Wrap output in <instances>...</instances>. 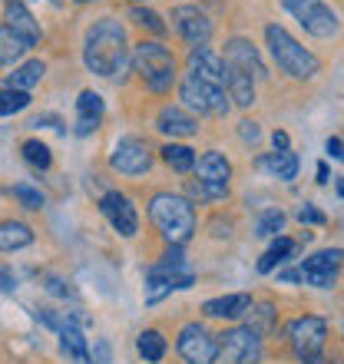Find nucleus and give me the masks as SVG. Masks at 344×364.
Here are the masks:
<instances>
[{"instance_id":"obj_35","label":"nucleus","mask_w":344,"mask_h":364,"mask_svg":"<svg viewBox=\"0 0 344 364\" xmlns=\"http://www.w3.org/2000/svg\"><path fill=\"white\" fill-rule=\"evenodd\" d=\"M281 229H285V212L281 209H265L255 222V232L262 235V239H278Z\"/></svg>"},{"instance_id":"obj_32","label":"nucleus","mask_w":344,"mask_h":364,"mask_svg":"<svg viewBox=\"0 0 344 364\" xmlns=\"http://www.w3.org/2000/svg\"><path fill=\"white\" fill-rule=\"evenodd\" d=\"M20 153L27 159L33 169H50L53 166V153H50V146L43 139H23L20 143Z\"/></svg>"},{"instance_id":"obj_34","label":"nucleus","mask_w":344,"mask_h":364,"mask_svg":"<svg viewBox=\"0 0 344 364\" xmlns=\"http://www.w3.org/2000/svg\"><path fill=\"white\" fill-rule=\"evenodd\" d=\"M129 20H133L139 30H146V33H153V37H163L166 33V23L163 17L156 14V10H146V7H129Z\"/></svg>"},{"instance_id":"obj_18","label":"nucleus","mask_w":344,"mask_h":364,"mask_svg":"<svg viewBox=\"0 0 344 364\" xmlns=\"http://www.w3.org/2000/svg\"><path fill=\"white\" fill-rule=\"evenodd\" d=\"M225 63L229 67H239L245 70L249 77H265V63H262V57H258V50L252 40L245 37H232L229 43H225Z\"/></svg>"},{"instance_id":"obj_47","label":"nucleus","mask_w":344,"mask_h":364,"mask_svg":"<svg viewBox=\"0 0 344 364\" xmlns=\"http://www.w3.org/2000/svg\"><path fill=\"white\" fill-rule=\"evenodd\" d=\"M129 4H133V7H139V4H146V0H129Z\"/></svg>"},{"instance_id":"obj_21","label":"nucleus","mask_w":344,"mask_h":364,"mask_svg":"<svg viewBox=\"0 0 344 364\" xmlns=\"http://www.w3.org/2000/svg\"><path fill=\"white\" fill-rule=\"evenodd\" d=\"M192 169H195V179L212 182V186H229V179H232V163L222 153H215V149H209L205 156H199Z\"/></svg>"},{"instance_id":"obj_17","label":"nucleus","mask_w":344,"mask_h":364,"mask_svg":"<svg viewBox=\"0 0 344 364\" xmlns=\"http://www.w3.org/2000/svg\"><path fill=\"white\" fill-rule=\"evenodd\" d=\"M83 325H86L83 315H77V311H63V325L57 328L63 355H70L77 364H90V358H86L90 348H86V338H83Z\"/></svg>"},{"instance_id":"obj_38","label":"nucleus","mask_w":344,"mask_h":364,"mask_svg":"<svg viewBox=\"0 0 344 364\" xmlns=\"http://www.w3.org/2000/svg\"><path fill=\"white\" fill-rule=\"evenodd\" d=\"M295 219L301 222V225H325V222H328V215H325V212H321V209H315L311 202H305V205H298Z\"/></svg>"},{"instance_id":"obj_20","label":"nucleus","mask_w":344,"mask_h":364,"mask_svg":"<svg viewBox=\"0 0 344 364\" xmlns=\"http://www.w3.org/2000/svg\"><path fill=\"white\" fill-rule=\"evenodd\" d=\"M156 129L163 136H172V139H186V136L199 133V119L189 116L182 106H166L163 113L156 116Z\"/></svg>"},{"instance_id":"obj_7","label":"nucleus","mask_w":344,"mask_h":364,"mask_svg":"<svg viewBox=\"0 0 344 364\" xmlns=\"http://www.w3.org/2000/svg\"><path fill=\"white\" fill-rule=\"evenodd\" d=\"M281 7L318 40H331L341 30V20L325 0H281Z\"/></svg>"},{"instance_id":"obj_40","label":"nucleus","mask_w":344,"mask_h":364,"mask_svg":"<svg viewBox=\"0 0 344 364\" xmlns=\"http://www.w3.org/2000/svg\"><path fill=\"white\" fill-rule=\"evenodd\" d=\"M47 291L57 298H77V291L70 288V282H63V278H57V275H47Z\"/></svg>"},{"instance_id":"obj_37","label":"nucleus","mask_w":344,"mask_h":364,"mask_svg":"<svg viewBox=\"0 0 344 364\" xmlns=\"http://www.w3.org/2000/svg\"><path fill=\"white\" fill-rule=\"evenodd\" d=\"M14 199L20 202V205H23V209H43V192L40 189H33V186H27V182H17V186H14Z\"/></svg>"},{"instance_id":"obj_46","label":"nucleus","mask_w":344,"mask_h":364,"mask_svg":"<svg viewBox=\"0 0 344 364\" xmlns=\"http://www.w3.org/2000/svg\"><path fill=\"white\" fill-rule=\"evenodd\" d=\"M318 182H321V186L328 182V163H318Z\"/></svg>"},{"instance_id":"obj_22","label":"nucleus","mask_w":344,"mask_h":364,"mask_svg":"<svg viewBox=\"0 0 344 364\" xmlns=\"http://www.w3.org/2000/svg\"><path fill=\"white\" fill-rule=\"evenodd\" d=\"M225 96H229L235 106L249 109V106L255 103V77H249L245 70L225 63Z\"/></svg>"},{"instance_id":"obj_42","label":"nucleus","mask_w":344,"mask_h":364,"mask_svg":"<svg viewBox=\"0 0 344 364\" xmlns=\"http://www.w3.org/2000/svg\"><path fill=\"white\" fill-rule=\"evenodd\" d=\"M0 288L4 291H17V275L10 269H4V265H0Z\"/></svg>"},{"instance_id":"obj_4","label":"nucleus","mask_w":344,"mask_h":364,"mask_svg":"<svg viewBox=\"0 0 344 364\" xmlns=\"http://www.w3.org/2000/svg\"><path fill=\"white\" fill-rule=\"evenodd\" d=\"M265 43H268L272 60L278 63V70H281V73H288L291 80H311V77H318V73H321V60H318L311 50L301 47V43H298V40L291 37L285 27L268 23V27H265Z\"/></svg>"},{"instance_id":"obj_49","label":"nucleus","mask_w":344,"mask_h":364,"mask_svg":"<svg viewBox=\"0 0 344 364\" xmlns=\"http://www.w3.org/2000/svg\"><path fill=\"white\" fill-rule=\"evenodd\" d=\"M50 4H57V7H60V4H63V0H50Z\"/></svg>"},{"instance_id":"obj_44","label":"nucleus","mask_w":344,"mask_h":364,"mask_svg":"<svg viewBox=\"0 0 344 364\" xmlns=\"http://www.w3.org/2000/svg\"><path fill=\"white\" fill-rule=\"evenodd\" d=\"M278 282H288V285H298V282H301V275H298V269H288V272H281V275H278Z\"/></svg>"},{"instance_id":"obj_3","label":"nucleus","mask_w":344,"mask_h":364,"mask_svg":"<svg viewBox=\"0 0 344 364\" xmlns=\"http://www.w3.org/2000/svg\"><path fill=\"white\" fill-rule=\"evenodd\" d=\"M149 219L163 232V239L176 249H182L195 232V209L186 196H176V192H156L149 199Z\"/></svg>"},{"instance_id":"obj_2","label":"nucleus","mask_w":344,"mask_h":364,"mask_svg":"<svg viewBox=\"0 0 344 364\" xmlns=\"http://www.w3.org/2000/svg\"><path fill=\"white\" fill-rule=\"evenodd\" d=\"M129 63L146 83V90L156 96H166L176 87V57L172 50L163 47L159 40H139L136 47H129Z\"/></svg>"},{"instance_id":"obj_36","label":"nucleus","mask_w":344,"mask_h":364,"mask_svg":"<svg viewBox=\"0 0 344 364\" xmlns=\"http://www.w3.org/2000/svg\"><path fill=\"white\" fill-rule=\"evenodd\" d=\"M27 106H30V93H23V90H7V87H0V116L23 113Z\"/></svg>"},{"instance_id":"obj_23","label":"nucleus","mask_w":344,"mask_h":364,"mask_svg":"<svg viewBox=\"0 0 344 364\" xmlns=\"http://www.w3.org/2000/svg\"><path fill=\"white\" fill-rule=\"evenodd\" d=\"M252 308V295H245V291H235V295H222V298H209L205 305H202V311L209 318H222V321H235V318H242L245 311Z\"/></svg>"},{"instance_id":"obj_15","label":"nucleus","mask_w":344,"mask_h":364,"mask_svg":"<svg viewBox=\"0 0 344 364\" xmlns=\"http://www.w3.org/2000/svg\"><path fill=\"white\" fill-rule=\"evenodd\" d=\"M4 20H7L4 27H7L14 37L23 40V47L27 50L40 43V23L33 20V14L27 10L23 0H7V4H4Z\"/></svg>"},{"instance_id":"obj_45","label":"nucleus","mask_w":344,"mask_h":364,"mask_svg":"<svg viewBox=\"0 0 344 364\" xmlns=\"http://www.w3.org/2000/svg\"><path fill=\"white\" fill-rule=\"evenodd\" d=\"M272 143H275V149H288V133L275 129V133H272Z\"/></svg>"},{"instance_id":"obj_9","label":"nucleus","mask_w":344,"mask_h":364,"mask_svg":"<svg viewBox=\"0 0 344 364\" xmlns=\"http://www.w3.org/2000/svg\"><path fill=\"white\" fill-rule=\"evenodd\" d=\"M176 351H179V358L186 364H215L219 361V341H215V335H212L205 325H199V321H192V325H186L179 331Z\"/></svg>"},{"instance_id":"obj_5","label":"nucleus","mask_w":344,"mask_h":364,"mask_svg":"<svg viewBox=\"0 0 344 364\" xmlns=\"http://www.w3.org/2000/svg\"><path fill=\"white\" fill-rule=\"evenodd\" d=\"M192 282H195V275H192V269L186 265V255H182V249L172 245L163 259L146 272V305L163 301V298L172 295V291L192 288Z\"/></svg>"},{"instance_id":"obj_12","label":"nucleus","mask_w":344,"mask_h":364,"mask_svg":"<svg viewBox=\"0 0 344 364\" xmlns=\"http://www.w3.org/2000/svg\"><path fill=\"white\" fill-rule=\"evenodd\" d=\"M100 212L113 225V232H119L123 239H136V232H139V212H136L133 199L126 192H116V189L106 192L103 199H100Z\"/></svg>"},{"instance_id":"obj_28","label":"nucleus","mask_w":344,"mask_h":364,"mask_svg":"<svg viewBox=\"0 0 344 364\" xmlns=\"http://www.w3.org/2000/svg\"><path fill=\"white\" fill-rule=\"evenodd\" d=\"M33 242V232L23 222H0V252H17L27 249Z\"/></svg>"},{"instance_id":"obj_41","label":"nucleus","mask_w":344,"mask_h":364,"mask_svg":"<svg viewBox=\"0 0 344 364\" xmlns=\"http://www.w3.org/2000/svg\"><path fill=\"white\" fill-rule=\"evenodd\" d=\"M239 136L245 139V143H258V139H262V129H258L255 119H242V123H239Z\"/></svg>"},{"instance_id":"obj_13","label":"nucleus","mask_w":344,"mask_h":364,"mask_svg":"<svg viewBox=\"0 0 344 364\" xmlns=\"http://www.w3.org/2000/svg\"><path fill=\"white\" fill-rule=\"evenodd\" d=\"M172 27H176V33H179L189 47H209L212 20L205 17L199 7H192V4L176 7V10H172Z\"/></svg>"},{"instance_id":"obj_11","label":"nucleus","mask_w":344,"mask_h":364,"mask_svg":"<svg viewBox=\"0 0 344 364\" xmlns=\"http://www.w3.org/2000/svg\"><path fill=\"white\" fill-rule=\"evenodd\" d=\"M109 166L123 176H146L153 169V153H149V146H146L143 139L123 136V139L113 146V153H109Z\"/></svg>"},{"instance_id":"obj_1","label":"nucleus","mask_w":344,"mask_h":364,"mask_svg":"<svg viewBox=\"0 0 344 364\" xmlns=\"http://www.w3.org/2000/svg\"><path fill=\"white\" fill-rule=\"evenodd\" d=\"M83 63L90 73L103 80H123L129 67V40L116 17H100L83 37Z\"/></svg>"},{"instance_id":"obj_43","label":"nucleus","mask_w":344,"mask_h":364,"mask_svg":"<svg viewBox=\"0 0 344 364\" xmlns=\"http://www.w3.org/2000/svg\"><path fill=\"white\" fill-rule=\"evenodd\" d=\"M325 149H328V156H331V159H341V156H344L341 153V136H331Z\"/></svg>"},{"instance_id":"obj_39","label":"nucleus","mask_w":344,"mask_h":364,"mask_svg":"<svg viewBox=\"0 0 344 364\" xmlns=\"http://www.w3.org/2000/svg\"><path fill=\"white\" fill-rule=\"evenodd\" d=\"M86 358H90L93 364H109V361H113L109 341H106V338H93V351H86Z\"/></svg>"},{"instance_id":"obj_14","label":"nucleus","mask_w":344,"mask_h":364,"mask_svg":"<svg viewBox=\"0 0 344 364\" xmlns=\"http://www.w3.org/2000/svg\"><path fill=\"white\" fill-rule=\"evenodd\" d=\"M338 272H341V249H321L315 252L311 259L301 262V282L315 288H331L338 282Z\"/></svg>"},{"instance_id":"obj_33","label":"nucleus","mask_w":344,"mask_h":364,"mask_svg":"<svg viewBox=\"0 0 344 364\" xmlns=\"http://www.w3.org/2000/svg\"><path fill=\"white\" fill-rule=\"evenodd\" d=\"M186 196L199 202H219L229 196V186H212V182H199V179H189L186 182Z\"/></svg>"},{"instance_id":"obj_48","label":"nucleus","mask_w":344,"mask_h":364,"mask_svg":"<svg viewBox=\"0 0 344 364\" xmlns=\"http://www.w3.org/2000/svg\"><path fill=\"white\" fill-rule=\"evenodd\" d=\"M77 4H96V0H77Z\"/></svg>"},{"instance_id":"obj_29","label":"nucleus","mask_w":344,"mask_h":364,"mask_svg":"<svg viewBox=\"0 0 344 364\" xmlns=\"http://www.w3.org/2000/svg\"><path fill=\"white\" fill-rule=\"evenodd\" d=\"M163 163L169 166L172 173H192V166H195V149L182 143H166L163 146Z\"/></svg>"},{"instance_id":"obj_25","label":"nucleus","mask_w":344,"mask_h":364,"mask_svg":"<svg viewBox=\"0 0 344 364\" xmlns=\"http://www.w3.org/2000/svg\"><path fill=\"white\" fill-rule=\"evenodd\" d=\"M43 73H47V63H43V60H27V63H20V67L14 70L7 80H4V87L30 93V90H33L40 80H43Z\"/></svg>"},{"instance_id":"obj_16","label":"nucleus","mask_w":344,"mask_h":364,"mask_svg":"<svg viewBox=\"0 0 344 364\" xmlns=\"http://www.w3.org/2000/svg\"><path fill=\"white\" fill-rule=\"evenodd\" d=\"M186 73L205 80V83H212V87H222V90H225V60H222L212 47H192L189 70H186Z\"/></svg>"},{"instance_id":"obj_31","label":"nucleus","mask_w":344,"mask_h":364,"mask_svg":"<svg viewBox=\"0 0 344 364\" xmlns=\"http://www.w3.org/2000/svg\"><path fill=\"white\" fill-rule=\"evenodd\" d=\"M23 53H27L23 40L14 37L7 27H0V70H4V67H14V63H20V60H23Z\"/></svg>"},{"instance_id":"obj_30","label":"nucleus","mask_w":344,"mask_h":364,"mask_svg":"<svg viewBox=\"0 0 344 364\" xmlns=\"http://www.w3.org/2000/svg\"><path fill=\"white\" fill-rule=\"evenodd\" d=\"M136 348H139V355H143L149 364H159L166 358V348H169V345H166V338L159 335L156 328H149V331H143V335H139Z\"/></svg>"},{"instance_id":"obj_8","label":"nucleus","mask_w":344,"mask_h":364,"mask_svg":"<svg viewBox=\"0 0 344 364\" xmlns=\"http://www.w3.org/2000/svg\"><path fill=\"white\" fill-rule=\"evenodd\" d=\"M179 100L186 106H189L192 113L199 116H229V96H225V90L222 87H212V83H205V80L192 77V73H186L179 83Z\"/></svg>"},{"instance_id":"obj_10","label":"nucleus","mask_w":344,"mask_h":364,"mask_svg":"<svg viewBox=\"0 0 344 364\" xmlns=\"http://www.w3.org/2000/svg\"><path fill=\"white\" fill-rule=\"evenodd\" d=\"M219 341V358H225V364H258L262 361V338L255 331H249L245 325L229 328L215 335Z\"/></svg>"},{"instance_id":"obj_19","label":"nucleus","mask_w":344,"mask_h":364,"mask_svg":"<svg viewBox=\"0 0 344 364\" xmlns=\"http://www.w3.org/2000/svg\"><path fill=\"white\" fill-rule=\"evenodd\" d=\"M103 113H106V103L103 96L93 93V90H83L77 100V136H93L96 129H100V123H103Z\"/></svg>"},{"instance_id":"obj_6","label":"nucleus","mask_w":344,"mask_h":364,"mask_svg":"<svg viewBox=\"0 0 344 364\" xmlns=\"http://www.w3.org/2000/svg\"><path fill=\"white\" fill-rule=\"evenodd\" d=\"M288 341L295 348V355L305 364H328L325 345H328V321L318 315H305L291 321L288 328Z\"/></svg>"},{"instance_id":"obj_24","label":"nucleus","mask_w":344,"mask_h":364,"mask_svg":"<svg viewBox=\"0 0 344 364\" xmlns=\"http://www.w3.org/2000/svg\"><path fill=\"white\" fill-rule=\"evenodd\" d=\"M298 156L291 149H275V153H265L258 156V169H265L268 176H275L281 182H291L298 176Z\"/></svg>"},{"instance_id":"obj_27","label":"nucleus","mask_w":344,"mask_h":364,"mask_svg":"<svg viewBox=\"0 0 344 364\" xmlns=\"http://www.w3.org/2000/svg\"><path fill=\"white\" fill-rule=\"evenodd\" d=\"M295 252H298V242H295V239H285V235H278V239L268 245L265 255L258 259V272H262V275L275 272L278 265H281V262H288L291 255H295Z\"/></svg>"},{"instance_id":"obj_26","label":"nucleus","mask_w":344,"mask_h":364,"mask_svg":"<svg viewBox=\"0 0 344 364\" xmlns=\"http://www.w3.org/2000/svg\"><path fill=\"white\" fill-rule=\"evenodd\" d=\"M242 318H245V328H249V331H255L258 338H265V335H272V331H275L278 311H275V305H272V301H252V308Z\"/></svg>"}]
</instances>
